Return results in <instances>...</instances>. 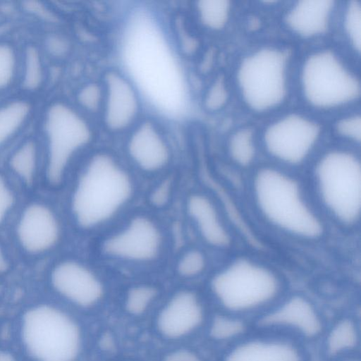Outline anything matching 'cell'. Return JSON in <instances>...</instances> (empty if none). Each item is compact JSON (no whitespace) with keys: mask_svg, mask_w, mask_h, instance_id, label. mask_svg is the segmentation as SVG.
I'll use <instances>...</instances> for the list:
<instances>
[{"mask_svg":"<svg viewBox=\"0 0 361 361\" xmlns=\"http://www.w3.org/2000/svg\"><path fill=\"white\" fill-rule=\"evenodd\" d=\"M32 106L24 99H13L0 104V151L26 127Z\"/></svg>","mask_w":361,"mask_h":361,"instance_id":"7402d4cb","label":"cell"},{"mask_svg":"<svg viewBox=\"0 0 361 361\" xmlns=\"http://www.w3.org/2000/svg\"><path fill=\"white\" fill-rule=\"evenodd\" d=\"M360 344V322L356 314L353 313H343L329 319L317 343L324 361L359 356Z\"/></svg>","mask_w":361,"mask_h":361,"instance_id":"ac0fdd59","label":"cell"},{"mask_svg":"<svg viewBox=\"0 0 361 361\" xmlns=\"http://www.w3.org/2000/svg\"><path fill=\"white\" fill-rule=\"evenodd\" d=\"M133 191L130 176L112 154H94L82 170L71 198L75 221L84 229L102 224L130 200Z\"/></svg>","mask_w":361,"mask_h":361,"instance_id":"7a4b0ae2","label":"cell"},{"mask_svg":"<svg viewBox=\"0 0 361 361\" xmlns=\"http://www.w3.org/2000/svg\"><path fill=\"white\" fill-rule=\"evenodd\" d=\"M303 91L313 106L331 108L356 99L358 80L331 51H319L306 61L302 74Z\"/></svg>","mask_w":361,"mask_h":361,"instance_id":"ba28073f","label":"cell"},{"mask_svg":"<svg viewBox=\"0 0 361 361\" xmlns=\"http://www.w3.org/2000/svg\"><path fill=\"white\" fill-rule=\"evenodd\" d=\"M0 361H25L20 353L7 347H0Z\"/></svg>","mask_w":361,"mask_h":361,"instance_id":"f35d334b","label":"cell"},{"mask_svg":"<svg viewBox=\"0 0 361 361\" xmlns=\"http://www.w3.org/2000/svg\"><path fill=\"white\" fill-rule=\"evenodd\" d=\"M336 361H361L360 355L342 359Z\"/></svg>","mask_w":361,"mask_h":361,"instance_id":"60d3db41","label":"cell"},{"mask_svg":"<svg viewBox=\"0 0 361 361\" xmlns=\"http://www.w3.org/2000/svg\"><path fill=\"white\" fill-rule=\"evenodd\" d=\"M228 91L223 79L216 80L208 89L204 97V106L209 111H217L224 106Z\"/></svg>","mask_w":361,"mask_h":361,"instance_id":"d6a6232c","label":"cell"},{"mask_svg":"<svg viewBox=\"0 0 361 361\" xmlns=\"http://www.w3.org/2000/svg\"><path fill=\"white\" fill-rule=\"evenodd\" d=\"M334 2L329 0L298 1L288 13L286 23L295 33L305 37L324 32Z\"/></svg>","mask_w":361,"mask_h":361,"instance_id":"d6986e66","label":"cell"},{"mask_svg":"<svg viewBox=\"0 0 361 361\" xmlns=\"http://www.w3.org/2000/svg\"><path fill=\"white\" fill-rule=\"evenodd\" d=\"M15 203V195L6 180L0 176V224L7 217Z\"/></svg>","mask_w":361,"mask_h":361,"instance_id":"836d02e7","label":"cell"},{"mask_svg":"<svg viewBox=\"0 0 361 361\" xmlns=\"http://www.w3.org/2000/svg\"><path fill=\"white\" fill-rule=\"evenodd\" d=\"M8 269V260L0 245V273L5 272Z\"/></svg>","mask_w":361,"mask_h":361,"instance_id":"ab89813d","label":"cell"},{"mask_svg":"<svg viewBox=\"0 0 361 361\" xmlns=\"http://www.w3.org/2000/svg\"><path fill=\"white\" fill-rule=\"evenodd\" d=\"M216 311L251 322L264 314L281 297V284L267 269L247 259L233 262L210 283Z\"/></svg>","mask_w":361,"mask_h":361,"instance_id":"3957f363","label":"cell"},{"mask_svg":"<svg viewBox=\"0 0 361 361\" xmlns=\"http://www.w3.org/2000/svg\"><path fill=\"white\" fill-rule=\"evenodd\" d=\"M165 126L154 117L144 116L126 136V149L133 163L146 172L164 169L171 155Z\"/></svg>","mask_w":361,"mask_h":361,"instance_id":"5bb4252c","label":"cell"},{"mask_svg":"<svg viewBox=\"0 0 361 361\" xmlns=\"http://www.w3.org/2000/svg\"><path fill=\"white\" fill-rule=\"evenodd\" d=\"M45 147V176L52 186L59 185L73 159L95 137L93 120L76 106L63 100L51 102L42 123Z\"/></svg>","mask_w":361,"mask_h":361,"instance_id":"277c9868","label":"cell"},{"mask_svg":"<svg viewBox=\"0 0 361 361\" xmlns=\"http://www.w3.org/2000/svg\"><path fill=\"white\" fill-rule=\"evenodd\" d=\"M188 212L209 244L216 247H225L229 244L228 233L220 221L214 207L206 197L191 195L188 202Z\"/></svg>","mask_w":361,"mask_h":361,"instance_id":"ffe728a7","label":"cell"},{"mask_svg":"<svg viewBox=\"0 0 361 361\" xmlns=\"http://www.w3.org/2000/svg\"><path fill=\"white\" fill-rule=\"evenodd\" d=\"M50 283L60 298L80 310L96 307L104 295L101 281L86 267L73 260L61 262L53 268Z\"/></svg>","mask_w":361,"mask_h":361,"instance_id":"9a60e30c","label":"cell"},{"mask_svg":"<svg viewBox=\"0 0 361 361\" xmlns=\"http://www.w3.org/2000/svg\"><path fill=\"white\" fill-rule=\"evenodd\" d=\"M199 22L207 29L218 30L224 27L229 15V1L225 0L199 1L195 6Z\"/></svg>","mask_w":361,"mask_h":361,"instance_id":"d4e9b609","label":"cell"},{"mask_svg":"<svg viewBox=\"0 0 361 361\" xmlns=\"http://www.w3.org/2000/svg\"><path fill=\"white\" fill-rule=\"evenodd\" d=\"M229 151L236 163L241 166L248 165L255 156L252 131L243 129L236 132L230 140Z\"/></svg>","mask_w":361,"mask_h":361,"instance_id":"f1b7e54d","label":"cell"},{"mask_svg":"<svg viewBox=\"0 0 361 361\" xmlns=\"http://www.w3.org/2000/svg\"><path fill=\"white\" fill-rule=\"evenodd\" d=\"M71 42L68 37L62 33L49 34L44 39V49L51 58L63 59L71 51Z\"/></svg>","mask_w":361,"mask_h":361,"instance_id":"1f68e13d","label":"cell"},{"mask_svg":"<svg viewBox=\"0 0 361 361\" xmlns=\"http://www.w3.org/2000/svg\"><path fill=\"white\" fill-rule=\"evenodd\" d=\"M161 245L162 236L158 226L147 217L137 216L108 238L103 249L107 255L116 258L148 262L159 255Z\"/></svg>","mask_w":361,"mask_h":361,"instance_id":"2e32d148","label":"cell"},{"mask_svg":"<svg viewBox=\"0 0 361 361\" xmlns=\"http://www.w3.org/2000/svg\"><path fill=\"white\" fill-rule=\"evenodd\" d=\"M163 361H206V360L195 350L177 348L166 353Z\"/></svg>","mask_w":361,"mask_h":361,"instance_id":"d590c367","label":"cell"},{"mask_svg":"<svg viewBox=\"0 0 361 361\" xmlns=\"http://www.w3.org/2000/svg\"><path fill=\"white\" fill-rule=\"evenodd\" d=\"M171 190V182L169 180H166L152 194V202L158 207L164 205L169 199Z\"/></svg>","mask_w":361,"mask_h":361,"instance_id":"74e56055","label":"cell"},{"mask_svg":"<svg viewBox=\"0 0 361 361\" xmlns=\"http://www.w3.org/2000/svg\"><path fill=\"white\" fill-rule=\"evenodd\" d=\"M254 188L259 209L273 224L302 238L322 234L320 221L304 202L292 178L274 169H262L255 178Z\"/></svg>","mask_w":361,"mask_h":361,"instance_id":"5b68a950","label":"cell"},{"mask_svg":"<svg viewBox=\"0 0 361 361\" xmlns=\"http://www.w3.org/2000/svg\"><path fill=\"white\" fill-rule=\"evenodd\" d=\"M319 128L301 116L291 114L266 130L265 145L278 159L291 164L301 162L309 154L319 135Z\"/></svg>","mask_w":361,"mask_h":361,"instance_id":"4fadbf2b","label":"cell"},{"mask_svg":"<svg viewBox=\"0 0 361 361\" xmlns=\"http://www.w3.org/2000/svg\"><path fill=\"white\" fill-rule=\"evenodd\" d=\"M253 328V324L248 320L216 311L211 313L204 331L210 341L222 350L239 340Z\"/></svg>","mask_w":361,"mask_h":361,"instance_id":"44dd1931","label":"cell"},{"mask_svg":"<svg viewBox=\"0 0 361 361\" xmlns=\"http://www.w3.org/2000/svg\"><path fill=\"white\" fill-rule=\"evenodd\" d=\"M157 295V291L152 286L141 285L133 287L126 295L125 310L131 316H141L149 310Z\"/></svg>","mask_w":361,"mask_h":361,"instance_id":"4316f807","label":"cell"},{"mask_svg":"<svg viewBox=\"0 0 361 361\" xmlns=\"http://www.w3.org/2000/svg\"><path fill=\"white\" fill-rule=\"evenodd\" d=\"M23 8L29 13L44 21H53L54 15L44 4L38 1H25Z\"/></svg>","mask_w":361,"mask_h":361,"instance_id":"8d00e7d4","label":"cell"},{"mask_svg":"<svg viewBox=\"0 0 361 361\" xmlns=\"http://www.w3.org/2000/svg\"><path fill=\"white\" fill-rule=\"evenodd\" d=\"M316 178L322 198L330 212L342 223H355L361 205L359 160L346 152H331L318 163Z\"/></svg>","mask_w":361,"mask_h":361,"instance_id":"8992f818","label":"cell"},{"mask_svg":"<svg viewBox=\"0 0 361 361\" xmlns=\"http://www.w3.org/2000/svg\"><path fill=\"white\" fill-rule=\"evenodd\" d=\"M336 128L341 135L358 142L360 140L361 120L359 116L341 120Z\"/></svg>","mask_w":361,"mask_h":361,"instance_id":"e575fe53","label":"cell"},{"mask_svg":"<svg viewBox=\"0 0 361 361\" xmlns=\"http://www.w3.org/2000/svg\"><path fill=\"white\" fill-rule=\"evenodd\" d=\"M104 90L98 121L105 133L125 135L145 116L144 99L128 75L119 68H110L100 79Z\"/></svg>","mask_w":361,"mask_h":361,"instance_id":"30bf717a","label":"cell"},{"mask_svg":"<svg viewBox=\"0 0 361 361\" xmlns=\"http://www.w3.org/2000/svg\"><path fill=\"white\" fill-rule=\"evenodd\" d=\"M19 59L11 44L0 42V92L8 89L17 78Z\"/></svg>","mask_w":361,"mask_h":361,"instance_id":"83f0119b","label":"cell"},{"mask_svg":"<svg viewBox=\"0 0 361 361\" xmlns=\"http://www.w3.org/2000/svg\"><path fill=\"white\" fill-rule=\"evenodd\" d=\"M210 314L197 293L189 290H180L157 314L155 329L166 340H182L204 330Z\"/></svg>","mask_w":361,"mask_h":361,"instance_id":"7c38bea8","label":"cell"},{"mask_svg":"<svg viewBox=\"0 0 361 361\" xmlns=\"http://www.w3.org/2000/svg\"><path fill=\"white\" fill-rule=\"evenodd\" d=\"M205 267V258L198 250H191L180 259L177 269L180 275L190 278L200 274Z\"/></svg>","mask_w":361,"mask_h":361,"instance_id":"4dcf8cb0","label":"cell"},{"mask_svg":"<svg viewBox=\"0 0 361 361\" xmlns=\"http://www.w3.org/2000/svg\"><path fill=\"white\" fill-rule=\"evenodd\" d=\"M286 63V55L272 48L259 49L243 61L238 80L243 97L251 109L266 111L283 100Z\"/></svg>","mask_w":361,"mask_h":361,"instance_id":"52a82bcc","label":"cell"},{"mask_svg":"<svg viewBox=\"0 0 361 361\" xmlns=\"http://www.w3.org/2000/svg\"><path fill=\"white\" fill-rule=\"evenodd\" d=\"M39 143L34 137L23 140L13 151L8 164L12 172L24 183H33L39 163Z\"/></svg>","mask_w":361,"mask_h":361,"instance_id":"603a6c76","label":"cell"},{"mask_svg":"<svg viewBox=\"0 0 361 361\" xmlns=\"http://www.w3.org/2000/svg\"><path fill=\"white\" fill-rule=\"evenodd\" d=\"M21 247L32 255L49 251L60 237V226L56 214L47 205L34 202L23 211L16 227Z\"/></svg>","mask_w":361,"mask_h":361,"instance_id":"e0dca14e","label":"cell"},{"mask_svg":"<svg viewBox=\"0 0 361 361\" xmlns=\"http://www.w3.org/2000/svg\"><path fill=\"white\" fill-rule=\"evenodd\" d=\"M216 361H312L310 347L291 338L253 328L220 350Z\"/></svg>","mask_w":361,"mask_h":361,"instance_id":"8fae6325","label":"cell"},{"mask_svg":"<svg viewBox=\"0 0 361 361\" xmlns=\"http://www.w3.org/2000/svg\"><path fill=\"white\" fill-rule=\"evenodd\" d=\"M329 321L326 314L312 300L302 295H293L281 298L253 323V326L310 347L317 344Z\"/></svg>","mask_w":361,"mask_h":361,"instance_id":"9c48e42d","label":"cell"},{"mask_svg":"<svg viewBox=\"0 0 361 361\" xmlns=\"http://www.w3.org/2000/svg\"><path fill=\"white\" fill-rule=\"evenodd\" d=\"M20 62L22 87L28 92L39 90L46 77L45 65L39 49L35 45H27Z\"/></svg>","mask_w":361,"mask_h":361,"instance_id":"cb8c5ba5","label":"cell"},{"mask_svg":"<svg viewBox=\"0 0 361 361\" xmlns=\"http://www.w3.org/2000/svg\"><path fill=\"white\" fill-rule=\"evenodd\" d=\"M16 334L25 361H78L84 334L75 316L61 306L39 302L20 313Z\"/></svg>","mask_w":361,"mask_h":361,"instance_id":"6da1fadb","label":"cell"},{"mask_svg":"<svg viewBox=\"0 0 361 361\" xmlns=\"http://www.w3.org/2000/svg\"><path fill=\"white\" fill-rule=\"evenodd\" d=\"M345 27L352 45L359 52L361 39V8L358 1L350 2L346 10Z\"/></svg>","mask_w":361,"mask_h":361,"instance_id":"f546056e","label":"cell"},{"mask_svg":"<svg viewBox=\"0 0 361 361\" xmlns=\"http://www.w3.org/2000/svg\"><path fill=\"white\" fill-rule=\"evenodd\" d=\"M104 97V90L101 80L90 81L81 85L75 94L76 107L86 116L97 118L99 116Z\"/></svg>","mask_w":361,"mask_h":361,"instance_id":"484cf974","label":"cell"}]
</instances>
